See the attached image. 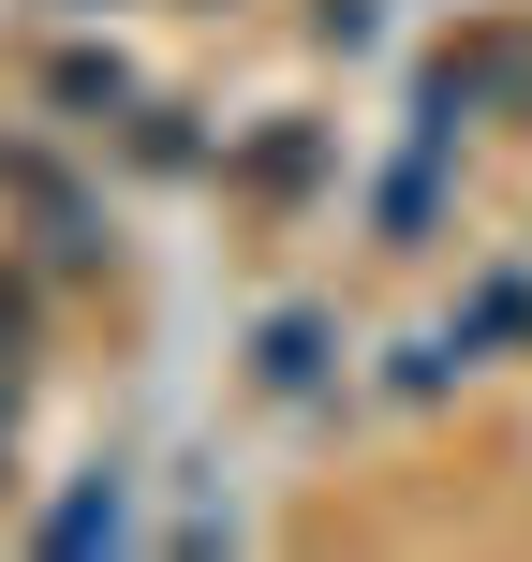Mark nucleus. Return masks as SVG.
Segmentation results:
<instances>
[{
    "mask_svg": "<svg viewBox=\"0 0 532 562\" xmlns=\"http://www.w3.org/2000/svg\"><path fill=\"white\" fill-rule=\"evenodd\" d=\"M310 45H340V59H355V45H370V0H310Z\"/></svg>",
    "mask_w": 532,
    "mask_h": 562,
    "instance_id": "1a4fd4ad",
    "label": "nucleus"
},
{
    "mask_svg": "<svg viewBox=\"0 0 532 562\" xmlns=\"http://www.w3.org/2000/svg\"><path fill=\"white\" fill-rule=\"evenodd\" d=\"M30 356H45V281L0 252V370H30Z\"/></svg>",
    "mask_w": 532,
    "mask_h": 562,
    "instance_id": "6e6552de",
    "label": "nucleus"
},
{
    "mask_svg": "<svg viewBox=\"0 0 532 562\" xmlns=\"http://www.w3.org/2000/svg\"><path fill=\"white\" fill-rule=\"evenodd\" d=\"M134 164H148V178H193V164H207L193 104H134Z\"/></svg>",
    "mask_w": 532,
    "mask_h": 562,
    "instance_id": "0eeeda50",
    "label": "nucleus"
},
{
    "mask_svg": "<svg viewBox=\"0 0 532 562\" xmlns=\"http://www.w3.org/2000/svg\"><path fill=\"white\" fill-rule=\"evenodd\" d=\"M134 104H148V89H134L118 45H59L45 59V119H59V134H104V119H134Z\"/></svg>",
    "mask_w": 532,
    "mask_h": 562,
    "instance_id": "f257e3e1",
    "label": "nucleus"
},
{
    "mask_svg": "<svg viewBox=\"0 0 532 562\" xmlns=\"http://www.w3.org/2000/svg\"><path fill=\"white\" fill-rule=\"evenodd\" d=\"M518 326H532V267H488L474 311H459V356H488V340H518Z\"/></svg>",
    "mask_w": 532,
    "mask_h": 562,
    "instance_id": "423d86ee",
    "label": "nucleus"
},
{
    "mask_svg": "<svg viewBox=\"0 0 532 562\" xmlns=\"http://www.w3.org/2000/svg\"><path fill=\"white\" fill-rule=\"evenodd\" d=\"M59 15H118V0H59Z\"/></svg>",
    "mask_w": 532,
    "mask_h": 562,
    "instance_id": "9b49d317",
    "label": "nucleus"
},
{
    "mask_svg": "<svg viewBox=\"0 0 532 562\" xmlns=\"http://www.w3.org/2000/svg\"><path fill=\"white\" fill-rule=\"evenodd\" d=\"M326 356H340V340H326V311H267L252 385H267V400H310V385H326Z\"/></svg>",
    "mask_w": 532,
    "mask_h": 562,
    "instance_id": "20e7f679",
    "label": "nucleus"
},
{
    "mask_svg": "<svg viewBox=\"0 0 532 562\" xmlns=\"http://www.w3.org/2000/svg\"><path fill=\"white\" fill-rule=\"evenodd\" d=\"M118 533H134V488H118V459H104V474H89L75 504L45 518V548H118Z\"/></svg>",
    "mask_w": 532,
    "mask_h": 562,
    "instance_id": "39448f33",
    "label": "nucleus"
},
{
    "mask_svg": "<svg viewBox=\"0 0 532 562\" xmlns=\"http://www.w3.org/2000/svg\"><path fill=\"white\" fill-rule=\"evenodd\" d=\"M429 223H444V134H415L385 164V193H370V237L385 252H429Z\"/></svg>",
    "mask_w": 532,
    "mask_h": 562,
    "instance_id": "f03ea898",
    "label": "nucleus"
},
{
    "mask_svg": "<svg viewBox=\"0 0 532 562\" xmlns=\"http://www.w3.org/2000/svg\"><path fill=\"white\" fill-rule=\"evenodd\" d=\"M0 488H15V370H0Z\"/></svg>",
    "mask_w": 532,
    "mask_h": 562,
    "instance_id": "9d476101",
    "label": "nucleus"
},
{
    "mask_svg": "<svg viewBox=\"0 0 532 562\" xmlns=\"http://www.w3.org/2000/svg\"><path fill=\"white\" fill-rule=\"evenodd\" d=\"M223 178H237V193H252V207H296V193H310V178H326V134H310V119H267V134H252V148H237V164H223Z\"/></svg>",
    "mask_w": 532,
    "mask_h": 562,
    "instance_id": "7ed1b4c3",
    "label": "nucleus"
}]
</instances>
